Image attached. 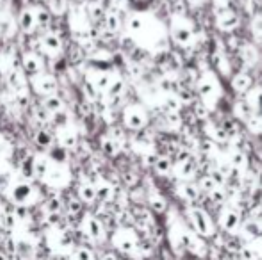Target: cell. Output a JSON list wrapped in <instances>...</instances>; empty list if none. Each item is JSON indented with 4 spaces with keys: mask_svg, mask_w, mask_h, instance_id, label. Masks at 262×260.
<instances>
[{
    "mask_svg": "<svg viewBox=\"0 0 262 260\" xmlns=\"http://www.w3.org/2000/svg\"><path fill=\"white\" fill-rule=\"evenodd\" d=\"M127 30L130 36H134L138 41L144 43L146 45V40L148 43L152 45H157L159 41L164 40L166 32H164V25L157 20L156 16L152 14H132L127 22Z\"/></svg>",
    "mask_w": 262,
    "mask_h": 260,
    "instance_id": "obj_1",
    "label": "cell"
},
{
    "mask_svg": "<svg viewBox=\"0 0 262 260\" xmlns=\"http://www.w3.org/2000/svg\"><path fill=\"white\" fill-rule=\"evenodd\" d=\"M170 36L173 43L180 48H191L196 43V28L194 24L184 14H175L170 25Z\"/></svg>",
    "mask_w": 262,
    "mask_h": 260,
    "instance_id": "obj_2",
    "label": "cell"
},
{
    "mask_svg": "<svg viewBox=\"0 0 262 260\" xmlns=\"http://www.w3.org/2000/svg\"><path fill=\"white\" fill-rule=\"evenodd\" d=\"M198 94L207 107H214L220 102V98L223 96V88L214 72H205L202 75V78L198 80Z\"/></svg>",
    "mask_w": 262,
    "mask_h": 260,
    "instance_id": "obj_3",
    "label": "cell"
},
{
    "mask_svg": "<svg viewBox=\"0 0 262 260\" xmlns=\"http://www.w3.org/2000/svg\"><path fill=\"white\" fill-rule=\"evenodd\" d=\"M188 218L191 221V226L194 234L202 237V239H210L216 236V223L210 218V214L202 207H189Z\"/></svg>",
    "mask_w": 262,
    "mask_h": 260,
    "instance_id": "obj_4",
    "label": "cell"
},
{
    "mask_svg": "<svg viewBox=\"0 0 262 260\" xmlns=\"http://www.w3.org/2000/svg\"><path fill=\"white\" fill-rule=\"evenodd\" d=\"M9 200L16 207H29L36 204L38 200V189L30 180H20L14 182L9 189Z\"/></svg>",
    "mask_w": 262,
    "mask_h": 260,
    "instance_id": "obj_5",
    "label": "cell"
},
{
    "mask_svg": "<svg viewBox=\"0 0 262 260\" xmlns=\"http://www.w3.org/2000/svg\"><path fill=\"white\" fill-rule=\"evenodd\" d=\"M36 52L41 54L45 59H58V57H62V52H64L62 38L56 32H45L38 40Z\"/></svg>",
    "mask_w": 262,
    "mask_h": 260,
    "instance_id": "obj_6",
    "label": "cell"
},
{
    "mask_svg": "<svg viewBox=\"0 0 262 260\" xmlns=\"http://www.w3.org/2000/svg\"><path fill=\"white\" fill-rule=\"evenodd\" d=\"M123 126L128 130H134V132H140L144 126L148 125V112L143 106L140 104H132L123 109Z\"/></svg>",
    "mask_w": 262,
    "mask_h": 260,
    "instance_id": "obj_7",
    "label": "cell"
},
{
    "mask_svg": "<svg viewBox=\"0 0 262 260\" xmlns=\"http://www.w3.org/2000/svg\"><path fill=\"white\" fill-rule=\"evenodd\" d=\"M112 246L122 253H134L140 248V239L136 236V232L132 228H118L112 236Z\"/></svg>",
    "mask_w": 262,
    "mask_h": 260,
    "instance_id": "obj_8",
    "label": "cell"
},
{
    "mask_svg": "<svg viewBox=\"0 0 262 260\" xmlns=\"http://www.w3.org/2000/svg\"><path fill=\"white\" fill-rule=\"evenodd\" d=\"M22 72L27 78H34L40 77V75L45 74V57L41 54L34 52V50H29L22 56Z\"/></svg>",
    "mask_w": 262,
    "mask_h": 260,
    "instance_id": "obj_9",
    "label": "cell"
},
{
    "mask_svg": "<svg viewBox=\"0 0 262 260\" xmlns=\"http://www.w3.org/2000/svg\"><path fill=\"white\" fill-rule=\"evenodd\" d=\"M30 90L38 96H50V94H58L59 93V78L54 77L50 74H43L40 77L30 78Z\"/></svg>",
    "mask_w": 262,
    "mask_h": 260,
    "instance_id": "obj_10",
    "label": "cell"
},
{
    "mask_svg": "<svg viewBox=\"0 0 262 260\" xmlns=\"http://www.w3.org/2000/svg\"><path fill=\"white\" fill-rule=\"evenodd\" d=\"M220 226L225 230L226 234H238L242 226V218L241 212L232 205H226L220 212Z\"/></svg>",
    "mask_w": 262,
    "mask_h": 260,
    "instance_id": "obj_11",
    "label": "cell"
},
{
    "mask_svg": "<svg viewBox=\"0 0 262 260\" xmlns=\"http://www.w3.org/2000/svg\"><path fill=\"white\" fill-rule=\"evenodd\" d=\"M18 28L24 34H34L38 30V20H36V9L32 6H25L20 12H18Z\"/></svg>",
    "mask_w": 262,
    "mask_h": 260,
    "instance_id": "obj_12",
    "label": "cell"
},
{
    "mask_svg": "<svg viewBox=\"0 0 262 260\" xmlns=\"http://www.w3.org/2000/svg\"><path fill=\"white\" fill-rule=\"evenodd\" d=\"M82 230L93 240H102L104 237H106V228H104L102 221H100L96 216H91V214L84 216V220H82Z\"/></svg>",
    "mask_w": 262,
    "mask_h": 260,
    "instance_id": "obj_13",
    "label": "cell"
},
{
    "mask_svg": "<svg viewBox=\"0 0 262 260\" xmlns=\"http://www.w3.org/2000/svg\"><path fill=\"white\" fill-rule=\"evenodd\" d=\"M216 24L223 32H232L239 27V16L238 12H234L230 8H222L216 12Z\"/></svg>",
    "mask_w": 262,
    "mask_h": 260,
    "instance_id": "obj_14",
    "label": "cell"
},
{
    "mask_svg": "<svg viewBox=\"0 0 262 260\" xmlns=\"http://www.w3.org/2000/svg\"><path fill=\"white\" fill-rule=\"evenodd\" d=\"M246 106L250 109L252 116L262 120V88H254L246 94Z\"/></svg>",
    "mask_w": 262,
    "mask_h": 260,
    "instance_id": "obj_15",
    "label": "cell"
},
{
    "mask_svg": "<svg viewBox=\"0 0 262 260\" xmlns=\"http://www.w3.org/2000/svg\"><path fill=\"white\" fill-rule=\"evenodd\" d=\"M36 20H38V30H46L50 32V28H52V24L56 20V14L50 11L46 6H36Z\"/></svg>",
    "mask_w": 262,
    "mask_h": 260,
    "instance_id": "obj_16",
    "label": "cell"
},
{
    "mask_svg": "<svg viewBox=\"0 0 262 260\" xmlns=\"http://www.w3.org/2000/svg\"><path fill=\"white\" fill-rule=\"evenodd\" d=\"M176 192H178V196H180L184 202H188V204H194V202H198V198H200L202 189H200V186H196V184L184 182L178 186Z\"/></svg>",
    "mask_w": 262,
    "mask_h": 260,
    "instance_id": "obj_17",
    "label": "cell"
},
{
    "mask_svg": "<svg viewBox=\"0 0 262 260\" xmlns=\"http://www.w3.org/2000/svg\"><path fill=\"white\" fill-rule=\"evenodd\" d=\"M232 88L236 93L248 94L252 90H254V78H252L248 74H244V72H241V74H238L232 78Z\"/></svg>",
    "mask_w": 262,
    "mask_h": 260,
    "instance_id": "obj_18",
    "label": "cell"
},
{
    "mask_svg": "<svg viewBox=\"0 0 262 260\" xmlns=\"http://www.w3.org/2000/svg\"><path fill=\"white\" fill-rule=\"evenodd\" d=\"M77 196L82 200V204H94L96 202V184L93 182H82L77 189Z\"/></svg>",
    "mask_w": 262,
    "mask_h": 260,
    "instance_id": "obj_19",
    "label": "cell"
},
{
    "mask_svg": "<svg viewBox=\"0 0 262 260\" xmlns=\"http://www.w3.org/2000/svg\"><path fill=\"white\" fill-rule=\"evenodd\" d=\"M32 142L40 150H50L54 146V136L50 130L46 128H38L32 136Z\"/></svg>",
    "mask_w": 262,
    "mask_h": 260,
    "instance_id": "obj_20",
    "label": "cell"
},
{
    "mask_svg": "<svg viewBox=\"0 0 262 260\" xmlns=\"http://www.w3.org/2000/svg\"><path fill=\"white\" fill-rule=\"evenodd\" d=\"M36 178H40L41 182H45V178L48 176L50 170H52V160L48 158V155L45 154H36Z\"/></svg>",
    "mask_w": 262,
    "mask_h": 260,
    "instance_id": "obj_21",
    "label": "cell"
},
{
    "mask_svg": "<svg viewBox=\"0 0 262 260\" xmlns=\"http://www.w3.org/2000/svg\"><path fill=\"white\" fill-rule=\"evenodd\" d=\"M100 150H102L104 155L107 157H116L120 154V141H116L112 136H104L100 138Z\"/></svg>",
    "mask_w": 262,
    "mask_h": 260,
    "instance_id": "obj_22",
    "label": "cell"
},
{
    "mask_svg": "<svg viewBox=\"0 0 262 260\" xmlns=\"http://www.w3.org/2000/svg\"><path fill=\"white\" fill-rule=\"evenodd\" d=\"M173 171H175V175L178 176V178L189 182V180L192 178V175H194V171H196V166H194V162H191L189 158H186V160L176 164Z\"/></svg>",
    "mask_w": 262,
    "mask_h": 260,
    "instance_id": "obj_23",
    "label": "cell"
},
{
    "mask_svg": "<svg viewBox=\"0 0 262 260\" xmlns=\"http://www.w3.org/2000/svg\"><path fill=\"white\" fill-rule=\"evenodd\" d=\"M46 155H48V158L54 164H66L68 160H70V150H66L64 146L59 144V142L58 144H54Z\"/></svg>",
    "mask_w": 262,
    "mask_h": 260,
    "instance_id": "obj_24",
    "label": "cell"
},
{
    "mask_svg": "<svg viewBox=\"0 0 262 260\" xmlns=\"http://www.w3.org/2000/svg\"><path fill=\"white\" fill-rule=\"evenodd\" d=\"M41 106L45 107L48 112H52V114H56V112H59V110H62V109H66V104H64V100H62V96L61 94H50V96H45L43 98V102H41Z\"/></svg>",
    "mask_w": 262,
    "mask_h": 260,
    "instance_id": "obj_25",
    "label": "cell"
},
{
    "mask_svg": "<svg viewBox=\"0 0 262 260\" xmlns=\"http://www.w3.org/2000/svg\"><path fill=\"white\" fill-rule=\"evenodd\" d=\"M96 198H98V202H102V204L112 202V198H114V187H112V184L106 182V180H100V182L96 184Z\"/></svg>",
    "mask_w": 262,
    "mask_h": 260,
    "instance_id": "obj_26",
    "label": "cell"
},
{
    "mask_svg": "<svg viewBox=\"0 0 262 260\" xmlns=\"http://www.w3.org/2000/svg\"><path fill=\"white\" fill-rule=\"evenodd\" d=\"M241 232L248 240H258L262 237V224L258 221H248L241 226Z\"/></svg>",
    "mask_w": 262,
    "mask_h": 260,
    "instance_id": "obj_27",
    "label": "cell"
},
{
    "mask_svg": "<svg viewBox=\"0 0 262 260\" xmlns=\"http://www.w3.org/2000/svg\"><path fill=\"white\" fill-rule=\"evenodd\" d=\"M148 204H150V208L156 214H164V212L168 210V202L164 198L160 192H150V198H148Z\"/></svg>",
    "mask_w": 262,
    "mask_h": 260,
    "instance_id": "obj_28",
    "label": "cell"
},
{
    "mask_svg": "<svg viewBox=\"0 0 262 260\" xmlns=\"http://www.w3.org/2000/svg\"><path fill=\"white\" fill-rule=\"evenodd\" d=\"M116 77H112V75H109V74H96L94 75V78L91 82L94 84V88L100 91V93H107L109 91V88H111V84H112V80H114ZM90 80V78H88Z\"/></svg>",
    "mask_w": 262,
    "mask_h": 260,
    "instance_id": "obj_29",
    "label": "cell"
},
{
    "mask_svg": "<svg viewBox=\"0 0 262 260\" xmlns=\"http://www.w3.org/2000/svg\"><path fill=\"white\" fill-rule=\"evenodd\" d=\"M59 144L61 146H64L66 150H75V148L78 146V138H77V134L75 132H68V128L62 132L61 136H59Z\"/></svg>",
    "mask_w": 262,
    "mask_h": 260,
    "instance_id": "obj_30",
    "label": "cell"
},
{
    "mask_svg": "<svg viewBox=\"0 0 262 260\" xmlns=\"http://www.w3.org/2000/svg\"><path fill=\"white\" fill-rule=\"evenodd\" d=\"M50 125H54L59 130H66L70 126V112L66 109H62L59 110V112L52 114V123H50Z\"/></svg>",
    "mask_w": 262,
    "mask_h": 260,
    "instance_id": "obj_31",
    "label": "cell"
},
{
    "mask_svg": "<svg viewBox=\"0 0 262 260\" xmlns=\"http://www.w3.org/2000/svg\"><path fill=\"white\" fill-rule=\"evenodd\" d=\"M106 28L109 30L111 34L118 32L120 27H122V20H120V14L116 11H107V16H106Z\"/></svg>",
    "mask_w": 262,
    "mask_h": 260,
    "instance_id": "obj_32",
    "label": "cell"
},
{
    "mask_svg": "<svg viewBox=\"0 0 262 260\" xmlns=\"http://www.w3.org/2000/svg\"><path fill=\"white\" fill-rule=\"evenodd\" d=\"M154 170H156L160 176H168L175 168H173V162L170 157H159L157 158L156 166H154Z\"/></svg>",
    "mask_w": 262,
    "mask_h": 260,
    "instance_id": "obj_33",
    "label": "cell"
},
{
    "mask_svg": "<svg viewBox=\"0 0 262 260\" xmlns=\"http://www.w3.org/2000/svg\"><path fill=\"white\" fill-rule=\"evenodd\" d=\"M125 90H127V84H125V80H122V78H114L111 84V88H109V91H107V96L109 98H122L123 93H125Z\"/></svg>",
    "mask_w": 262,
    "mask_h": 260,
    "instance_id": "obj_34",
    "label": "cell"
},
{
    "mask_svg": "<svg viewBox=\"0 0 262 260\" xmlns=\"http://www.w3.org/2000/svg\"><path fill=\"white\" fill-rule=\"evenodd\" d=\"M62 208H64V204H62V200L59 198V196H50V198L46 200L45 204L46 214H61Z\"/></svg>",
    "mask_w": 262,
    "mask_h": 260,
    "instance_id": "obj_35",
    "label": "cell"
},
{
    "mask_svg": "<svg viewBox=\"0 0 262 260\" xmlns=\"http://www.w3.org/2000/svg\"><path fill=\"white\" fill-rule=\"evenodd\" d=\"M82 207H84V204H82V200L78 198V196L70 198L68 200V204H66V210H68V216H72V218L82 214Z\"/></svg>",
    "mask_w": 262,
    "mask_h": 260,
    "instance_id": "obj_36",
    "label": "cell"
},
{
    "mask_svg": "<svg viewBox=\"0 0 262 260\" xmlns=\"http://www.w3.org/2000/svg\"><path fill=\"white\" fill-rule=\"evenodd\" d=\"M218 187H222V184L218 182L214 176H204V178L200 180V189L204 192H212V191H216Z\"/></svg>",
    "mask_w": 262,
    "mask_h": 260,
    "instance_id": "obj_37",
    "label": "cell"
},
{
    "mask_svg": "<svg viewBox=\"0 0 262 260\" xmlns=\"http://www.w3.org/2000/svg\"><path fill=\"white\" fill-rule=\"evenodd\" d=\"M72 260H94V255L90 248H86V246H78V248H75L74 255H72Z\"/></svg>",
    "mask_w": 262,
    "mask_h": 260,
    "instance_id": "obj_38",
    "label": "cell"
},
{
    "mask_svg": "<svg viewBox=\"0 0 262 260\" xmlns=\"http://www.w3.org/2000/svg\"><path fill=\"white\" fill-rule=\"evenodd\" d=\"M164 109L168 114H176L180 110V100L176 96H168L166 98V102H164Z\"/></svg>",
    "mask_w": 262,
    "mask_h": 260,
    "instance_id": "obj_39",
    "label": "cell"
},
{
    "mask_svg": "<svg viewBox=\"0 0 262 260\" xmlns=\"http://www.w3.org/2000/svg\"><path fill=\"white\" fill-rule=\"evenodd\" d=\"M248 126H250L254 132H262V120L250 116V118H248Z\"/></svg>",
    "mask_w": 262,
    "mask_h": 260,
    "instance_id": "obj_40",
    "label": "cell"
},
{
    "mask_svg": "<svg viewBox=\"0 0 262 260\" xmlns=\"http://www.w3.org/2000/svg\"><path fill=\"white\" fill-rule=\"evenodd\" d=\"M210 198H212L214 202H218V204H223V202H225V191H223V187H218L216 191L210 192Z\"/></svg>",
    "mask_w": 262,
    "mask_h": 260,
    "instance_id": "obj_41",
    "label": "cell"
},
{
    "mask_svg": "<svg viewBox=\"0 0 262 260\" xmlns=\"http://www.w3.org/2000/svg\"><path fill=\"white\" fill-rule=\"evenodd\" d=\"M46 220H48V224L56 226V224L61 221V214H46Z\"/></svg>",
    "mask_w": 262,
    "mask_h": 260,
    "instance_id": "obj_42",
    "label": "cell"
},
{
    "mask_svg": "<svg viewBox=\"0 0 262 260\" xmlns=\"http://www.w3.org/2000/svg\"><path fill=\"white\" fill-rule=\"evenodd\" d=\"M191 8H200V6H204L205 4V0H186Z\"/></svg>",
    "mask_w": 262,
    "mask_h": 260,
    "instance_id": "obj_43",
    "label": "cell"
},
{
    "mask_svg": "<svg viewBox=\"0 0 262 260\" xmlns=\"http://www.w3.org/2000/svg\"><path fill=\"white\" fill-rule=\"evenodd\" d=\"M0 260H9V258H8V255H6V253L0 252Z\"/></svg>",
    "mask_w": 262,
    "mask_h": 260,
    "instance_id": "obj_44",
    "label": "cell"
},
{
    "mask_svg": "<svg viewBox=\"0 0 262 260\" xmlns=\"http://www.w3.org/2000/svg\"><path fill=\"white\" fill-rule=\"evenodd\" d=\"M258 258H260V260H262V250H260V253H258Z\"/></svg>",
    "mask_w": 262,
    "mask_h": 260,
    "instance_id": "obj_45",
    "label": "cell"
},
{
    "mask_svg": "<svg viewBox=\"0 0 262 260\" xmlns=\"http://www.w3.org/2000/svg\"><path fill=\"white\" fill-rule=\"evenodd\" d=\"M2 4H4V0H0V8H2Z\"/></svg>",
    "mask_w": 262,
    "mask_h": 260,
    "instance_id": "obj_46",
    "label": "cell"
}]
</instances>
